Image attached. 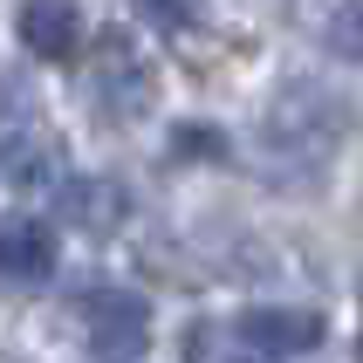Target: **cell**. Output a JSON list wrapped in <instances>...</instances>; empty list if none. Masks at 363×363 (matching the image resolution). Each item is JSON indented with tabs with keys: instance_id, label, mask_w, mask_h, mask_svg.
Segmentation results:
<instances>
[{
	"instance_id": "5",
	"label": "cell",
	"mask_w": 363,
	"mask_h": 363,
	"mask_svg": "<svg viewBox=\"0 0 363 363\" xmlns=\"http://www.w3.org/2000/svg\"><path fill=\"white\" fill-rule=\"evenodd\" d=\"M55 213L76 226V233H110V226H123L130 199H123L117 179H69V185H62V199H55Z\"/></svg>"
},
{
	"instance_id": "11",
	"label": "cell",
	"mask_w": 363,
	"mask_h": 363,
	"mask_svg": "<svg viewBox=\"0 0 363 363\" xmlns=\"http://www.w3.org/2000/svg\"><path fill=\"white\" fill-rule=\"evenodd\" d=\"M240 363H247V357H240Z\"/></svg>"
},
{
	"instance_id": "1",
	"label": "cell",
	"mask_w": 363,
	"mask_h": 363,
	"mask_svg": "<svg viewBox=\"0 0 363 363\" xmlns=\"http://www.w3.org/2000/svg\"><path fill=\"white\" fill-rule=\"evenodd\" d=\"M89 89H96V103L110 117H144V110L158 103V76H151V62L130 48V35H103Z\"/></svg>"
},
{
	"instance_id": "9",
	"label": "cell",
	"mask_w": 363,
	"mask_h": 363,
	"mask_svg": "<svg viewBox=\"0 0 363 363\" xmlns=\"http://www.w3.org/2000/svg\"><path fill=\"white\" fill-rule=\"evenodd\" d=\"M14 123H35V96L14 76H0V130H14Z\"/></svg>"
},
{
	"instance_id": "8",
	"label": "cell",
	"mask_w": 363,
	"mask_h": 363,
	"mask_svg": "<svg viewBox=\"0 0 363 363\" xmlns=\"http://www.w3.org/2000/svg\"><path fill=\"white\" fill-rule=\"evenodd\" d=\"M172 151H179V158H226V138L213 123H179V130H172Z\"/></svg>"
},
{
	"instance_id": "2",
	"label": "cell",
	"mask_w": 363,
	"mask_h": 363,
	"mask_svg": "<svg viewBox=\"0 0 363 363\" xmlns=\"http://www.w3.org/2000/svg\"><path fill=\"white\" fill-rule=\"evenodd\" d=\"M76 329L103 357H130V350H144V336H151V308H144V295H130V288H89L76 302Z\"/></svg>"
},
{
	"instance_id": "10",
	"label": "cell",
	"mask_w": 363,
	"mask_h": 363,
	"mask_svg": "<svg viewBox=\"0 0 363 363\" xmlns=\"http://www.w3.org/2000/svg\"><path fill=\"white\" fill-rule=\"evenodd\" d=\"M336 55H357V7L336 14Z\"/></svg>"
},
{
	"instance_id": "6",
	"label": "cell",
	"mask_w": 363,
	"mask_h": 363,
	"mask_svg": "<svg viewBox=\"0 0 363 363\" xmlns=\"http://www.w3.org/2000/svg\"><path fill=\"white\" fill-rule=\"evenodd\" d=\"M0 274L7 281H48L55 274V233L41 220H0Z\"/></svg>"
},
{
	"instance_id": "7",
	"label": "cell",
	"mask_w": 363,
	"mask_h": 363,
	"mask_svg": "<svg viewBox=\"0 0 363 363\" xmlns=\"http://www.w3.org/2000/svg\"><path fill=\"white\" fill-rule=\"evenodd\" d=\"M0 172L14 192H41V185L55 179V144L41 138L35 123H14V130H0Z\"/></svg>"
},
{
	"instance_id": "3",
	"label": "cell",
	"mask_w": 363,
	"mask_h": 363,
	"mask_svg": "<svg viewBox=\"0 0 363 363\" xmlns=\"http://www.w3.org/2000/svg\"><path fill=\"white\" fill-rule=\"evenodd\" d=\"M240 343H254L261 357H302V350L323 343V315H315V308H281V302L247 308L240 315Z\"/></svg>"
},
{
	"instance_id": "4",
	"label": "cell",
	"mask_w": 363,
	"mask_h": 363,
	"mask_svg": "<svg viewBox=\"0 0 363 363\" xmlns=\"http://www.w3.org/2000/svg\"><path fill=\"white\" fill-rule=\"evenodd\" d=\"M14 35H21L28 55L69 62V55H76V41H82V7H76V0H21Z\"/></svg>"
}]
</instances>
